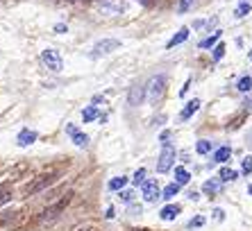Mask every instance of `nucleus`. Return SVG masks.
<instances>
[{
	"label": "nucleus",
	"mask_w": 252,
	"mask_h": 231,
	"mask_svg": "<svg viewBox=\"0 0 252 231\" xmlns=\"http://www.w3.org/2000/svg\"><path fill=\"white\" fill-rule=\"evenodd\" d=\"M177 191H180V184H168L164 188V193H161V197H166V200H170V197H175Z\"/></svg>",
	"instance_id": "nucleus-23"
},
{
	"label": "nucleus",
	"mask_w": 252,
	"mask_h": 231,
	"mask_svg": "<svg viewBox=\"0 0 252 231\" xmlns=\"http://www.w3.org/2000/svg\"><path fill=\"white\" fill-rule=\"evenodd\" d=\"M148 91L143 84H134V87L129 88V95H127V102L129 107H139V104H143V100H146Z\"/></svg>",
	"instance_id": "nucleus-7"
},
{
	"label": "nucleus",
	"mask_w": 252,
	"mask_h": 231,
	"mask_svg": "<svg viewBox=\"0 0 252 231\" xmlns=\"http://www.w3.org/2000/svg\"><path fill=\"white\" fill-rule=\"evenodd\" d=\"M195 150H198V154H207V152L211 150V143H209V141H198Z\"/></svg>",
	"instance_id": "nucleus-27"
},
{
	"label": "nucleus",
	"mask_w": 252,
	"mask_h": 231,
	"mask_svg": "<svg viewBox=\"0 0 252 231\" xmlns=\"http://www.w3.org/2000/svg\"><path fill=\"white\" fill-rule=\"evenodd\" d=\"M39 139V134L34 132V129H23V132L18 134V145H21V147H28V145H32L34 143V141Z\"/></svg>",
	"instance_id": "nucleus-10"
},
{
	"label": "nucleus",
	"mask_w": 252,
	"mask_h": 231,
	"mask_svg": "<svg viewBox=\"0 0 252 231\" xmlns=\"http://www.w3.org/2000/svg\"><path fill=\"white\" fill-rule=\"evenodd\" d=\"M218 188H220V179H209L202 184V191H205L207 195H216Z\"/></svg>",
	"instance_id": "nucleus-17"
},
{
	"label": "nucleus",
	"mask_w": 252,
	"mask_h": 231,
	"mask_svg": "<svg viewBox=\"0 0 252 231\" xmlns=\"http://www.w3.org/2000/svg\"><path fill=\"white\" fill-rule=\"evenodd\" d=\"M121 48V41L116 39H105V41H98L94 46V52H91V57H100V55H109V52L118 50Z\"/></svg>",
	"instance_id": "nucleus-6"
},
{
	"label": "nucleus",
	"mask_w": 252,
	"mask_h": 231,
	"mask_svg": "<svg viewBox=\"0 0 252 231\" xmlns=\"http://www.w3.org/2000/svg\"><path fill=\"white\" fill-rule=\"evenodd\" d=\"M195 0H177V12L180 14H184V12H189L191 9V5H193Z\"/></svg>",
	"instance_id": "nucleus-25"
},
{
	"label": "nucleus",
	"mask_w": 252,
	"mask_h": 231,
	"mask_svg": "<svg viewBox=\"0 0 252 231\" xmlns=\"http://www.w3.org/2000/svg\"><path fill=\"white\" fill-rule=\"evenodd\" d=\"M236 88H239L241 93H248L252 88V77L250 75H246V77H241L239 82H236Z\"/></svg>",
	"instance_id": "nucleus-21"
},
{
	"label": "nucleus",
	"mask_w": 252,
	"mask_h": 231,
	"mask_svg": "<svg viewBox=\"0 0 252 231\" xmlns=\"http://www.w3.org/2000/svg\"><path fill=\"white\" fill-rule=\"evenodd\" d=\"M198 109H200V100H198V98L189 100V102H187V107H184V109H182V114H180V120H189V118H191V116H193Z\"/></svg>",
	"instance_id": "nucleus-11"
},
{
	"label": "nucleus",
	"mask_w": 252,
	"mask_h": 231,
	"mask_svg": "<svg viewBox=\"0 0 252 231\" xmlns=\"http://www.w3.org/2000/svg\"><path fill=\"white\" fill-rule=\"evenodd\" d=\"M66 134H68L70 139H73V143H75L77 147H87V145H89V136L80 132L75 125H66Z\"/></svg>",
	"instance_id": "nucleus-9"
},
{
	"label": "nucleus",
	"mask_w": 252,
	"mask_h": 231,
	"mask_svg": "<svg viewBox=\"0 0 252 231\" xmlns=\"http://www.w3.org/2000/svg\"><path fill=\"white\" fill-rule=\"evenodd\" d=\"M250 57H252V52H250Z\"/></svg>",
	"instance_id": "nucleus-42"
},
{
	"label": "nucleus",
	"mask_w": 252,
	"mask_h": 231,
	"mask_svg": "<svg viewBox=\"0 0 252 231\" xmlns=\"http://www.w3.org/2000/svg\"><path fill=\"white\" fill-rule=\"evenodd\" d=\"M141 2H143V5H153V0H141Z\"/></svg>",
	"instance_id": "nucleus-40"
},
{
	"label": "nucleus",
	"mask_w": 252,
	"mask_h": 231,
	"mask_svg": "<svg viewBox=\"0 0 252 231\" xmlns=\"http://www.w3.org/2000/svg\"><path fill=\"white\" fill-rule=\"evenodd\" d=\"M229 156H232V150H229L227 145H223V147H218V150L214 152V161H216V163H225Z\"/></svg>",
	"instance_id": "nucleus-16"
},
{
	"label": "nucleus",
	"mask_w": 252,
	"mask_h": 231,
	"mask_svg": "<svg viewBox=\"0 0 252 231\" xmlns=\"http://www.w3.org/2000/svg\"><path fill=\"white\" fill-rule=\"evenodd\" d=\"M202 225H205V218H200V215H198V218H193L191 222H189V227H191V229H193V227H202Z\"/></svg>",
	"instance_id": "nucleus-34"
},
{
	"label": "nucleus",
	"mask_w": 252,
	"mask_h": 231,
	"mask_svg": "<svg viewBox=\"0 0 252 231\" xmlns=\"http://www.w3.org/2000/svg\"><path fill=\"white\" fill-rule=\"evenodd\" d=\"M125 184H127V177H114V179L109 181V191H121Z\"/></svg>",
	"instance_id": "nucleus-22"
},
{
	"label": "nucleus",
	"mask_w": 252,
	"mask_h": 231,
	"mask_svg": "<svg viewBox=\"0 0 252 231\" xmlns=\"http://www.w3.org/2000/svg\"><path fill=\"white\" fill-rule=\"evenodd\" d=\"M246 107H248V109H252V98H250V100H246Z\"/></svg>",
	"instance_id": "nucleus-39"
},
{
	"label": "nucleus",
	"mask_w": 252,
	"mask_h": 231,
	"mask_svg": "<svg viewBox=\"0 0 252 231\" xmlns=\"http://www.w3.org/2000/svg\"><path fill=\"white\" fill-rule=\"evenodd\" d=\"M134 184L136 186H143V184H146V170H143V168H139V170H136V173H134Z\"/></svg>",
	"instance_id": "nucleus-28"
},
{
	"label": "nucleus",
	"mask_w": 252,
	"mask_h": 231,
	"mask_svg": "<svg viewBox=\"0 0 252 231\" xmlns=\"http://www.w3.org/2000/svg\"><path fill=\"white\" fill-rule=\"evenodd\" d=\"M236 177H239V173H236V170H229V168H223L220 174H218V179L220 181H234Z\"/></svg>",
	"instance_id": "nucleus-20"
},
{
	"label": "nucleus",
	"mask_w": 252,
	"mask_h": 231,
	"mask_svg": "<svg viewBox=\"0 0 252 231\" xmlns=\"http://www.w3.org/2000/svg\"><path fill=\"white\" fill-rule=\"evenodd\" d=\"M187 39H189V28H182V29H180V32H177L175 36H173V39L168 41V43H166V48H168V50H170V48H175V46H180V43H184V41H187Z\"/></svg>",
	"instance_id": "nucleus-14"
},
{
	"label": "nucleus",
	"mask_w": 252,
	"mask_h": 231,
	"mask_svg": "<svg viewBox=\"0 0 252 231\" xmlns=\"http://www.w3.org/2000/svg\"><path fill=\"white\" fill-rule=\"evenodd\" d=\"M28 170H30L28 161H18L16 166H12V170H9V179H18V177H23Z\"/></svg>",
	"instance_id": "nucleus-12"
},
{
	"label": "nucleus",
	"mask_w": 252,
	"mask_h": 231,
	"mask_svg": "<svg viewBox=\"0 0 252 231\" xmlns=\"http://www.w3.org/2000/svg\"><path fill=\"white\" fill-rule=\"evenodd\" d=\"M189 87H191V80H187V84H184V87H182V91H180V95H184V93L189 91Z\"/></svg>",
	"instance_id": "nucleus-38"
},
{
	"label": "nucleus",
	"mask_w": 252,
	"mask_h": 231,
	"mask_svg": "<svg viewBox=\"0 0 252 231\" xmlns=\"http://www.w3.org/2000/svg\"><path fill=\"white\" fill-rule=\"evenodd\" d=\"M95 118H100V111L95 109L94 104H91V107H87V109L82 111V120L84 122H91V120H95Z\"/></svg>",
	"instance_id": "nucleus-18"
},
{
	"label": "nucleus",
	"mask_w": 252,
	"mask_h": 231,
	"mask_svg": "<svg viewBox=\"0 0 252 231\" xmlns=\"http://www.w3.org/2000/svg\"><path fill=\"white\" fill-rule=\"evenodd\" d=\"M180 211H182V208H180V204H168V206H164L161 208V220H175L177 215H180Z\"/></svg>",
	"instance_id": "nucleus-13"
},
{
	"label": "nucleus",
	"mask_w": 252,
	"mask_h": 231,
	"mask_svg": "<svg viewBox=\"0 0 252 231\" xmlns=\"http://www.w3.org/2000/svg\"><path fill=\"white\" fill-rule=\"evenodd\" d=\"M173 163H175V147L173 145H164V150H161L157 161V170L159 173H168L173 168Z\"/></svg>",
	"instance_id": "nucleus-4"
},
{
	"label": "nucleus",
	"mask_w": 252,
	"mask_h": 231,
	"mask_svg": "<svg viewBox=\"0 0 252 231\" xmlns=\"http://www.w3.org/2000/svg\"><path fill=\"white\" fill-rule=\"evenodd\" d=\"M252 173V156H246L243 159V174H250Z\"/></svg>",
	"instance_id": "nucleus-31"
},
{
	"label": "nucleus",
	"mask_w": 252,
	"mask_h": 231,
	"mask_svg": "<svg viewBox=\"0 0 252 231\" xmlns=\"http://www.w3.org/2000/svg\"><path fill=\"white\" fill-rule=\"evenodd\" d=\"M121 200H123V202H132V200H134V191H123L121 193Z\"/></svg>",
	"instance_id": "nucleus-32"
},
{
	"label": "nucleus",
	"mask_w": 252,
	"mask_h": 231,
	"mask_svg": "<svg viewBox=\"0 0 252 231\" xmlns=\"http://www.w3.org/2000/svg\"><path fill=\"white\" fill-rule=\"evenodd\" d=\"M214 218H216V220H223L225 218L223 211H220V208H216V211H214Z\"/></svg>",
	"instance_id": "nucleus-36"
},
{
	"label": "nucleus",
	"mask_w": 252,
	"mask_h": 231,
	"mask_svg": "<svg viewBox=\"0 0 252 231\" xmlns=\"http://www.w3.org/2000/svg\"><path fill=\"white\" fill-rule=\"evenodd\" d=\"M146 91H148V100H150V102H159V100L164 98V93H166V75L150 77Z\"/></svg>",
	"instance_id": "nucleus-3"
},
{
	"label": "nucleus",
	"mask_w": 252,
	"mask_h": 231,
	"mask_svg": "<svg viewBox=\"0 0 252 231\" xmlns=\"http://www.w3.org/2000/svg\"><path fill=\"white\" fill-rule=\"evenodd\" d=\"M189 179H191V174L184 170V168H175V184H189Z\"/></svg>",
	"instance_id": "nucleus-19"
},
{
	"label": "nucleus",
	"mask_w": 252,
	"mask_h": 231,
	"mask_svg": "<svg viewBox=\"0 0 252 231\" xmlns=\"http://www.w3.org/2000/svg\"><path fill=\"white\" fill-rule=\"evenodd\" d=\"M168 139H170V134H168V132L161 134V143H164V145H168Z\"/></svg>",
	"instance_id": "nucleus-37"
},
{
	"label": "nucleus",
	"mask_w": 252,
	"mask_h": 231,
	"mask_svg": "<svg viewBox=\"0 0 252 231\" xmlns=\"http://www.w3.org/2000/svg\"><path fill=\"white\" fill-rule=\"evenodd\" d=\"M250 14V5L248 2H241L239 7H236V18H243V16H248Z\"/></svg>",
	"instance_id": "nucleus-26"
},
{
	"label": "nucleus",
	"mask_w": 252,
	"mask_h": 231,
	"mask_svg": "<svg viewBox=\"0 0 252 231\" xmlns=\"http://www.w3.org/2000/svg\"><path fill=\"white\" fill-rule=\"evenodd\" d=\"M248 191H250V193H252V184H250V188H248Z\"/></svg>",
	"instance_id": "nucleus-41"
},
{
	"label": "nucleus",
	"mask_w": 252,
	"mask_h": 231,
	"mask_svg": "<svg viewBox=\"0 0 252 231\" xmlns=\"http://www.w3.org/2000/svg\"><path fill=\"white\" fill-rule=\"evenodd\" d=\"M218 39H220V32H214L209 39H202V41H200V48H211V46H216Z\"/></svg>",
	"instance_id": "nucleus-24"
},
{
	"label": "nucleus",
	"mask_w": 252,
	"mask_h": 231,
	"mask_svg": "<svg viewBox=\"0 0 252 231\" xmlns=\"http://www.w3.org/2000/svg\"><path fill=\"white\" fill-rule=\"evenodd\" d=\"M12 195H14V191H12V184H9V181L0 184V206L9 202V200H12Z\"/></svg>",
	"instance_id": "nucleus-15"
},
{
	"label": "nucleus",
	"mask_w": 252,
	"mask_h": 231,
	"mask_svg": "<svg viewBox=\"0 0 252 231\" xmlns=\"http://www.w3.org/2000/svg\"><path fill=\"white\" fill-rule=\"evenodd\" d=\"M75 231H100L95 225H84V227H80V229H75Z\"/></svg>",
	"instance_id": "nucleus-35"
},
{
	"label": "nucleus",
	"mask_w": 252,
	"mask_h": 231,
	"mask_svg": "<svg viewBox=\"0 0 252 231\" xmlns=\"http://www.w3.org/2000/svg\"><path fill=\"white\" fill-rule=\"evenodd\" d=\"M57 179H59V170H57V168H50V170H43L41 174H36L34 179H32V184H28V186H25V195H36V193L46 191L48 186H53Z\"/></svg>",
	"instance_id": "nucleus-1"
},
{
	"label": "nucleus",
	"mask_w": 252,
	"mask_h": 231,
	"mask_svg": "<svg viewBox=\"0 0 252 231\" xmlns=\"http://www.w3.org/2000/svg\"><path fill=\"white\" fill-rule=\"evenodd\" d=\"M223 55H225V43H218L216 48H214V59H223Z\"/></svg>",
	"instance_id": "nucleus-29"
},
{
	"label": "nucleus",
	"mask_w": 252,
	"mask_h": 231,
	"mask_svg": "<svg viewBox=\"0 0 252 231\" xmlns=\"http://www.w3.org/2000/svg\"><path fill=\"white\" fill-rule=\"evenodd\" d=\"M12 218H14V213H0V227L7 225V222H12Z\"/></svg>",
	"instance_id": "nucleus-33"
},
{
	"label": "nucleus",
	"mask_w": 252,
	"mask_h": 231,
	"mask_svg": "<svg viewBox=\"0 0 252 231\" xmlns=\"http://www.w3.org/2000/svg\"><path fill=\"white\" fill-rule=\"evenodd\" d=\"M159 197H161L159 184L155 179H148L146 184H143V200H146V202H157Z\"/></svg>",
	"instance_id": "nucleus-8"
},
{
	"label": "nucleus",
	"mask_w": 252,
	"mask_h": 231,
	"mask_svg": "<svg viewBox=\"0 0 252 231\" xmlns=\"http://www.w3.org/2000/svg\"><path fill=\"white\" fill-rule=\"evenodd\" d=\"M41 61H43V64H46L50 70H55V73H59V70L64 68L62 55H59L57 50H43V52H41Z\"/></svg>",
	"instance_id": "nucleus-5"
},
{
	"label": "nucleus",
	"mask_w": 252,
	"mask_h": 231,
	"mask_svg": "<svg viewBox=\"0 0 252 231\" xmlns=\"http://www.w3.org/2000/svg\"><path fill=\"white\" fill-rule=\"evenodd\" d=\"M70 200H73V193L68 191L64 197H62V200H59L57 204H53V206H48L46 211H43L41 218H39V222H41V225H48V222H53V220H57L59 215H62V211H64V208L68 206Z\"/></svg>",
	"instance_id": "nucleus-2"
},
{
	"label": "nucleus",
	"mask_w": 252,
	"mask_h": 231,
	"mask_svg": "<svg viewBox=\"0 0 252 231\" xmlns=\"http://www.w3.org/2000/svg\"><path fill=\"white\" fill-rule=\"evenodd\" d=\"M102 12H112V14H121L123 7L121 5H102Z\"/></svg>",
	"instance_id": "nucleus-30"
}]
</instances>
